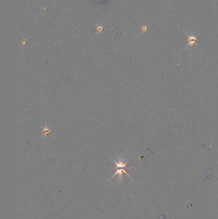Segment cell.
Segmentation results:
<instances>
[{"mask_svg":"<svg viewBox=\"0 0 218 219\" xmlns=\"http://www.w3.org/2000/svg\"><path fill=\"white\" fill-rule=\"evenodd\" d=\"M115 164H116V172L114 175L112 176L111 178H114L116 175L118 176L119 179L120 181H122V176L123 174L125 173L127 174L128 176H129V174L126 172V169H132V168H129L127 167V163H124L122 160H120L118 161H116L115 160H113Z\"/></svg>","mask_w":218,"mask_h":219,"instance_id":"cell-1","label":"cell"},{"mask_svg":"<svg viewBox=\"0 0 218 219\" xmlns=\"http://www.w3.org/2000/svg\"><path fill=\"white\" fill-rule=\"evenodd\" d=\"M50 132H51V129H49L47 126H45V127L43 128V135H44V136H47Z\"/></svg>","mask_w":218,"mask_h":219,"instance_id":"cell-3","label":"cell"},{"mask_svg":"<svg viewBox=\"0 0 218 219\" xmlns=\"http://www.w3.org/2000/svg\"><path fill=\"white\" fill-rule=\"evenodd\" d=\"M196 41H197V39H196V37L193 36V35H189L188 36V44L189 45H191V46H193L195 44H196Z\"/></svg>","mask_w":218,"mask_h":219,"instance_id":"cell-2","label":"cell"}]
</instances>
